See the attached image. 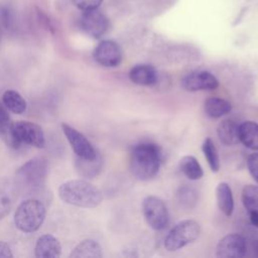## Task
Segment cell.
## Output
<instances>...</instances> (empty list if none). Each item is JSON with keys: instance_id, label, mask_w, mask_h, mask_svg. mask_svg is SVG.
I'll return each mask as SVG.
<instances>
[{"instance_id": "6da1fadb", "label": "cell", "mask_w": 258, "mask_h": 258, "mask_svg": "<svg viewBox=\"0 0 258 258\" xmlns=\"http://www.w3.org/2000/svg\"><path fill=\"white\" fill-rule=\"evenodd\" d=\"M58 197L62 202L79 208H95L103 201L102 191L85 179H72L61 183Z\"/></svg>"}, {"instance_id": "7a4b0ae2", "label": "cell", "mask_w": 258, "mask_h": 258, "mask_svg": "<svg viewBox=\"0 0 258 258\" xmlns=\"http://www.w3.org/2000/svg\"><path fill=\"white\" fill-rule=\"evenodd\" d=\"M161 152L154 143L144 142L136 145L130 156V168L133 175L140 180L153 178L160 167Z\"/></svg>"}, {"instance_id": "3957f363", "label": "cell", "mask_w": 258, "mask_h": 258, "mask_svg": "<svg viewBox=\"0 0 258 258\" xmlns=\"http://www.w3.org/2000/svg\"><path fill=\"white\" fill-rule=\"evenodd\" d=\"M47 162L43 158H33L22 164L15 172L16 188L22 194H34L44 184Z\"/></svg>"}, {"instance_id": "277c9868", "label": "cell", "mask_w": 258, "mask_h": 258, "mask_svg": "<svg viewBox=\"0 0 258 258\" xmlns=\"http://www.w3.org/2000/svg\"><path fill=\"white\" fill-rule=\"evenodd\" d=\"M46 210L44 205L35 199L22 202L15 211L14 224L18 230L24 233L37 231L44 222Z\"/></svg>"}, {"instance_id": "5b68a950", "label": "cell", "mask_w": 258, "mask_h": 258, "mask_svg": "<svg viewBox=\"0 0 258 258\" xmlns=\"http://www.w3.org/2000/svg\"><path fill=\"white\" fill-rule=\"evenodd\" d=\"M201 233V226L195 220H184L176 224L164 239L167 251H176L192 243Z\"/></svg>"}, {"instance_id": "8992f818", "label": "cell", "mask_w": 258, "mask_h": 258, "mask_svg": "<svg viewBox=\"0 0 258 258\" xmlns=\"http://www.w3.org/2000/svg\"><path fill=\"white\" fill-rule=\"evenodd\" d=\"M142 212L146 223L153 230L161 231L168 226V210L161 199L155 196L146 197L142 203Z\"/></svg>"}, {"instance_id": "52a82bcc", "label": "cell", "mask_w": 258, "mask_h": 258, "mask_svg": "<svg viewBox=\"0 0 258 258\" xmlns=\"http://www.w3.org/2000/svg\"><path fill=\"white\" fill-rule=\"evenodd\" d=\"M12 132L15 139L20 143L28 144L37 148L45 146V136L42 128L32 122H13Z\"/></svg>"}, {"instance_id": "ba28073f", "label": "cell", "mask_w": 258, "mask_h": 258, "mask_svg": "<svg viewBox=\"0 0 258 258\" xmlns=\"http://www.w3.org/2000/svg\"><path fill=\"white\" fill-rule=\"evenodd\" d=\"M80 26L85 33L94 38L102 37L109 29V19L100 10L93 9L83 11Z\"/></svg>"}, {"instance_id": "9c48e42d", "label": "cell", "mask_w": 258, "mask_h": 258, "mask_svg": "<svg viewBox=\"0 0 258 258\" xmlns=\"http://www.w3.org/2000/svg\"><path fill=\"white\" fill-rule=\"evenodd\" d=\"M61 129L78 157L84 159H94L98 155L92 143L80 131L66 123L61 124Z\"/></svg>"}, {"instance_id": "30bf717a", "label": "cell", "mask_w": 258, "mask_h": 258, "mask_svg": "<svg viewBox=\"0 0 258 258\" xmlns=\"http://www.w3.org/2000/svg\"><path fill=\"white\" fill-rule=\"evenodd\" d=\"M95 60L106 68H114L122 61L123 53L120 45L113 40H102L94 49Z\"/></svg>"}, {"instance_id": "8fae6325", "label": "cell", "mask_w": 258, "mask_h": 258, "mask_svg": "<svg viewBox=\"0 0 258 258\" xmlns=\"http://www.w3.org/2000/svg\"><path fill=\"white\" fill-rule=\"evenodd\" d=\"M247 251L246 240L239 234H229L222 238L218 245L216 256L219 258H242Z\"/></svg>"}, {"instance_id": "7c38bea8", "label": "cell", "mask_w": 258, "mask_h": 258, "mask_svg": "<svg viewBox=\"0 0 258 258\" xmlns=\"http://www.w3.org/2000/svg\"><path fill=\"white\" fill-rule=\"evenodd\" d=\"M219 86L218 79L206 71H195L183 77L181 87L187 92L215 90Z\"/></svg>"}, {"instance_id": "4fadbf2b", "label": "cell", "mask_w": 258, "mask_h": 258, "mask_svg": "<svg viewBox=\"0 0 258 258\" xmlns=\"http://www.w3.org/2000/svg\"><path fill=\"white\" fill-rule=\"evenodd\" d=\"M34 253L37 258H55L60 255L61 246L57 238L45 234L37 239Z\"/></svg>"}, {"instance_id": "5bb4252c", "label": "cell", "mask_w": 258, "mask_h": 258, "mask_svg": "<svg viewBox=\"0 0 258 258\" xmlns=\"http://www.w3.org/2000/svg\"><path fill=\"white\" fill-rule=\"evenodd\" d=\"M129 79L139 86H153L157 83L158 74L150 64H137L130 70Z\"/></svg>"}, {"instance_id": "9a60e30c", "label": "cell", "mask_w": 258, "mask_h": 258, "mask_svg": "<svg viewBox=\"0 0 258 258\" xmlns=\"http://www.w3.org/2000/svg\"><path fill=\"white\" fill-rule=\"evenodd\" d=\"M13 122L9 116L8 109L0 102V136L3 141L12 148H19L20 143L15 139L12 132Z\"/></svg>"}, {"instance_id": "2e32d148", "label": "cell", "mask_w": 258, "mask_h": 258, "mask_svg": "<svg viewBox=\"0 0 258 258\" xmlns=\"http://www.w3.org/2000/svg\"><path fill=\"white\" fill-rule=\"evenodd\" d=\"M217 134L220 141L225 145H236L240 142L239 125L233 120L221 121L217 128Z\"/></svg>"}, {"instance_id": "e0dca14e", "label": "cell", "mask_w": 258, "mask_h": 258, "mask_svg": "<svg viewBox=\"0 0 258 258\" xmlns=\"http://www.w3.org/2000/svg\"><path fill=\"white\" fill-rule=\"evenodd\" d=\"M216 199L219 210L227 217L234 211V199L230 185L227 182H220L216 188Z\"/></svg>"}, {"instance_id": "ac0fdd59", "label": "cell", "mask_w": 258, "mask_h": 258, "mask_svg": "<svg viewBox=\"0 0 258 258\" xmlns=\"http://www.w3.org/2000/svg\"><path fill=\"white\" fill-rule=\"evenodd\" d=\"M239 138L246 147L258 150V123L246 121L239 125Z\"/></svg>"}, {"instance_id": "d6986e66", "label": "cell", "mask_w": 258, "mask_h": 258, "mask_svg": "<svg viewBox=\"0 0 258 258\" xmlns=\"http://www.w3.org/2000/svg\"><path fill=\"white\" fill-rule=\"evenodd\" d=\"M102 248L100 244L92 239H87L79 243L72 251L71 258H101Z\"/></svg>"}, {"instance_id": "ffe728a7", "label": "cell", "mask_w": 258, "mask_h": 258, "mask_svg": "<svg viewBox=\"0 0 258 258\" xmlns=\"http://www.w3.org/2000/svg\"><path fill=\"white\" fill-rule=\"evenodd\" d=\"M204 108L206 114L209 117L217 119L228 114L231 111L232 106L225 99L219 97H211L205 101Z\"/></svg>"}, {"instance_id": "44dd1931", "label": "cell", "mask_w": 258, "mask_h": 258, "mask_svg": "<svg viewBox=\"0 0 258 258\" xmlns=\"http://www.w3.org/2000/svg\"><path fill=\"white\" fill-rule=\"evenodd\" d=\"M76 167L80 175L85 178H93L102 168V159L99 154L94 159H84L78 157L76 160Z\"/></svg>"}, {"instance_id": "7402d4cb", "label": "cell", "mask_w": 258, "mask_h": 258, "mask_svg": "<svg viewBox=\"0 0 258 258\" xmlns=\"http://www.w3.org/2000/svg\"><path fill=\"white\" fill-rule=\"evenodd\" d=\"M2 103L5 107L15 114H22L26 110V101L24 98L14 90H7L2 95Z\"/></svg>"}, {"instance_id": "603a6c76", "label": "cell", "mask_w": 258, "mask_h": 258, "mask_svg": "<svg viewBox=\"0 0 258 258\" xmlns=\"http://www.w3.org/2000/svg\"><path fill=\"white\" fill-rule=\"evenodd\" d=\"M179 168L181 172L189 179L197 180L203 177L204 171L196 157L191 155L183 156L179 161Z\"/></svg>"}, {"instance_id": "cb8c5ba5", "label": "cell", "mask_w": 258, "mask_h": 258, "mask_svg": "<svg viewBox=\"0 0 258 258\" xmlns=\"http://www.w3.org/2000/svg\"><path fill=\"white\" fill-rule=\"evenodd\" d=\"M204 155L210 165V168L212 169V171L217 172L220 169V158H219V154L217 151V148L215 146V143L213 142V140L211 138H206L203 146H202Z\"/></svg>"}, {"instance_id": "d4e9b609", "label": "cell", "mask_w": 258, "mask_h": 258, "mask_svg": "<svg viewBox=\"0 0 258 258\" xmlns=\"http://www.w3.org/2000/svg\"><path fill=\"white\" fill-rule=\"evenodd\" d=\"M242 203L248 212L258 211V185L246 184L243 187Z\"/></svg>"}, {"instance_id": "484cf974", "label": "cell", "mask_w": 258, "mask_h": 258, "mask_svg": "<svg viewBox=\"0 0 258 258\" xmlns=\"http://www.w3.org/2000/svg\"><path fill=\"white\" fill-rule=\"evenodd\" d=\"M13 206V200L11 194L7 188L0 187V219L5 217L11 210Z\"/></svg>"}, {"instance_id": "4316f807", "label": "cell", "mask_w": 258, "mask_h": 258, "mask_svg": "<svg viewBox=\"0 0 258 258\" xmlns=\"http://www.w3.org/2000/svg\"><path fill=\"white\" fill-rule=\"evenodd\" d=\"M247 167L253 179L258 183V152L249 155L247 159Z\"/></svg>"}, {"instance_id": "83f0119b", "label": "cell", "mask_w": 258, "mask_h": 258, "mask_svg": "<svg viewBox=\"0 0 258 258\" xmlns=\"http://www.w3.org/2000/svg\"><path fill=\"white\" fill-rule=\"evenodd\" d=\"M103 0H73V3L82 11L97 9Z\"/></svg>"}, {"instance_id": "f1b7e54d", "label": "cell", "mask_w": 258, "mask_h": 258, "mask_svg": "<svg viewBox=\"0 0 258 258\" xmlns=\"http://www.w3.org/2000/svg\"><path fill=\"white\" fill-rule=\"evenodd\" d=\"M178 196H179V198L180 197H185L186 198L182 201L183 204L189 205L190 203H196V192L190 188H187V187L181 188L180 194H178Z\"/></svg>"}, {"instance_id": "f546056e", "label": "cell", "mask_w": 258, "mask_h": 258, "mask_svg": "<svg viewBox=\"0 0 258 258\" xmlns=\"http://www.w3.org/2000/svg\"><path fill=\"white\" fill-rule=\"evenodd\" d=\"M13 254L6 242L0 241V258H12Z\"/></svg>"}, {"instance_id": "4dcf8cb0", "label": "cell", "mask_w": 258, "mask_h": 258, "mask_svg": "<svg viewBox=\"0 0 258 258\" xmlns=\"http://www.w3.org/2000/svg\"><path fill=\"white\" fill-rule=\"evenodd\" d=\"M248 213H249V218H250L251 224L253 226H255L256 228H258V211H251Z\"/></svg>"}, {"instance_id": "1f68e13d", "label": "cell", "mask_w": 258, "mask_h": 258, "mask_svg": "<svg viewBox=\"0 0 258 258\" xmlns=\"http://www.w3.org/2000/svg\"><path fill=\"white\" fill-rule=\"evenodd\" d=\"M0 36H1V33H0Z\"/></svg>"}]
</instances>
